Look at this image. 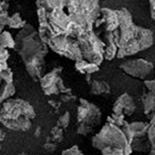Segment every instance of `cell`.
Masks as SVG:
<instances>
[{
    "instance_id": "1",
    "label": "cell",
    "mask_w": 155,
    "mask_h": 155,
    "mask_svg": "<svg viewBox=\"0 0 155 155\" xmlns=\"http://www.w3.org/2000/svg\"><path fill=\"white\" fill-rule=\"evenodd\" d=\"M36 6L46 11L54 35L74 39L83 32L93 30L101 16L99 0H36Z\"/></svg>"
},
{
    "instance_id": "2",
    "label": "cell",
    "mask_w": 155,
    "mask_h": 155,
    "mask_svg": "<svg viewBox=\"0 0 155 155\" xmlns=\"http://www.w3.org/2000/svg\"><path fill=\"white\" fill-rule=\"evenodd\" d=\"M15 50H17L23 62L35 56L45 58L49 52L47 45L44 44L39 38L38 32L28 23H26L23 28L20 29L15 38Z\"/></svg>"
},
{
    "instance_id": "3",
    "label": "cell",
    "mask_w": 155,
    "mask_h": 155,
    "mask_svg": "<svg viewBox=\"0 0 155 155\" xmlns=\"http://www.w3.org/2000/svg\"><path fill=\"white\" fill-rule=\"evenodd\" d=\"M92 146L97 150H101L104 147L120 148L124 151V155H130L132 153L130 145L126 141L120 127L110 123L104 124L98 134H94L92 137Z\"/></svg>"
},
{
    "instance_id": "4",
    "label": "cell",
    "mask_w": 155,
    "mask_h": 155,
    "mask_svg": "<svg viewBox=\"0 0 155 155\" xmlns=\"http://www.w3.org/2000/svg\"><path fill=\"white\" fill-rule=\"evenodd\" d=\"M81 50L82 58L94 64H99L104 61V50L106 44L94 33L93 30L85 31L76 38Z\"/></svg>"
},
{
    "instance_id": "5",
    "label": "cell",
    "mask_w": 155,
    "mask_h": 155,
    "mask_svg": "<svg viewBox=\"0 0 155 155\" xmlns=\"http://www.w3.org/2000/svg\"><path fill=\"white\" fill-rule=\"evenodd\" d=\"M20 117H26L30 120L35 118V111L28 101L21 98H8L1 104L0 119L14 120Z\"/></svg>"
},
{
    "instance_id": "6",
    "label": "cell",
    "mask_w": 155,
    "mask_h": 155,
    "mask_svg": "<svg viewBox=\"0 0 155 155\" xmlns=\"http://www.w3.org/2000/svg\"><path fill=\"white\" fill-rule=\"evenodd\" d=\"M120 68L126 74L140 80H146L152 74L154 65L152 62L143 58L129 59L120 64Z\"/></svg>"
},
{
    "instance_id": "7",
    "label": "cell",
    "mask_w": 155,
    "mask_h": 155,
    "mask_svg": "<svg viewBox=\"0 0 155 155\" xmlns=\"http://www.w3.org/2000/svg\"><path fill=\"white\" fill-rule=\"evenodd\" d=\"M61 71V67H56L53 71L41 77L39 82H41L42 91L46 95H55V94H58L59 92H62V93H69L71 92L69 89H66L62 79L59 77Z\"/></svg>"
},
{
    "instance_id": "8",
    "label": "cell",
    "mask_w": 155,
    "mask_h": 155,
    "mask_svg": "<svg viewBox=\"0 0 155 155\" xmlns=\"http://www.w3.org/2000/svg\"><path fill=\"white\" fill-rule=\"evenodd\" d=\"M136 109L137 106L132 96L129 95L128 93H123L114 102L112 110H113V114H123L126 116H131Z\"/></svg>"
},
{
    "instance_id": "9",
    "label": "cell",
    "mask_w": 155,
    "mask_h": 155,
    "mask_svg": "<svg viewBox=\"0 0 155 155\" xmlns=\"http://www.w3.org/2000/svg\"><path fill=\"white\" fill-rule=\"evenodd\" d=\"M26 71L32 79L37 80L41 79L42 71L45 68V58L41 56L31 57L24 61Z\"/></svg>"
},
{
    "instance_id": "10",
    "label": "cell",
    "mask_w": 155,
    "mask_h": 155,
    "mask_svg": "<svg viewBox=\"0 0 155 155\" xmlns=\"http://www.w3.org/2000/svg\"><path fill=\"white\" fill-rule=\"evenodd\" d=\"M101 15L102 21L101 23L104 25L106 32H114L115 30H117L119 26L117 11L102 7V8H101Z\"/></svg>"
},
{
    "instance_id": "11",
    "label": "cell",
    "mask_w": 155,
    "mask_h": 155,
    "mask_svg": "<svg viewBox=\"0 0 155 155\" xmlns=\"http://www.w3.org/2000/svg\"><path fill=\"white\" fill-rule=\"evenodd\" d=\"M0 123L4 127H6L7 129H11V130L27 131L31 127V120L26 118V117H20V118L14 120L0 119Z\"/></svg>"
},
{
    "instance_id": "12",
    "label": "cell",
    "mask_w": 155,
    "mask_h": 155,
    "mask_svg": "<svg viewBox=\"0 0 155 155\" xmlns=\"http://www.w3.org/2000/svg\"><path fill=\"white\" fill-rule=\"evenodd\" d=\"M74 62H76V63H74L76 69L83 74H90V76H91L94 72L99 71V65L91 63V62H88L84 59L77 60V61H74Z\"/></svg>"
},
{
    "instance_id": "13",
    "label": "cell",
    "mask_w": 155,
    "mask_h": 155,
    "mask_svg": "<svg viewBox=\"0 0 155 155\" xmlns=\"http://www.w3.org/2000/svg\"><path fill=\"white\" fill-rule=\"evenodd\" d=\"M90 92L93 95H104V94H109L111 92V87L109 83L106 81H101V80H93L90 83Z\"/></svg>"
},
{
    "instance_id": "14",
    "label": "cell",
    "mask_w": 155,
    "mask_h": 155,
    "mask_svg": "<svg viewBox=\"0 0 155 155\" xmlns=\"http://www.w3.org/2000/svg\"><path fill=\"white\" fill-rule=\"evenodd\" d=\"M129 145H130L132 151L137 152H149L151 149H154L151 147V144L149 143L148 139L145 137H134Z\"/></svg>"
},
{
    "instance_id": "15",
    "label": "cell",
    "mask_w": 155,
    "mask_h": 155,
    "mask_svg": "<svg viewBox=\"0 0 155 155\" xmlns=\"http://www.w3.org/2000/svg\"><path fill=\"white\" fill-rule=\"evenodd\" d=\"M129 127H130V129H131L134 137H146L147 129H148V127H149V122L134 121V122L129 123Z\"/></svg>"
},
{
    "instance_id": "16",
    "label": "cell",
    "mask_w": 155,
    "mask_h": 155,
    "mask_svg": "<svg viewBox=\"0 0 155 155\" xmlns=\"http://www.w3.org/2000/svg\"><path fill=\"white\" fill-rule=\"evenodd\" d=\"M142 102H143L144 112L146 115L152 114L154 112L155 107V94L154 92H147L142 97Z\"/></svg>"
},
{
    "instance_id": "17",
    "label": "cell",
    "mask_w": 155,
    "mask_h": 155,
    "mask_svg": "<svg viewBox=\"0 0 155 155\" xmlns=\"http://www.w3.org/2000/svg\"><path fill=\"white\" fill-rule=\"evenodd\" d=\"M16 93V87L12 83H4L0 86V107L4 101Z\"/></svg>"
},
{
    "instance_id": "18",
    "label": "cell",
    "mask_w": 155,
    "mask_h": 155,
    "mask_svg": "<svg viewBox=\"0 0 155 155\" xmlns=\"http://www.w3.org/2000/svg\"><path fill=\"white\" fill-rule=\"evenodd\" d=\"M15 37L12 35L11 32L6 30H2L0 32V47L3 49H15Z\"/></svg>"
},
{
    "instance_id": "19",
    "label": "cell",
    "mask_w": 155,
    "mask_h": 155,
    "mask_svg": "<svg viewBox=\"0 0 155 155\" xmlns=\"http://www.w3.org/2000/svg\"><path fill=\"white\" fill-rule=\"evenodd\" d=\"M26 25V21L21 18L20 12H15L12 16L8 17V21H7V27L11 29H17L20 30Z\"/></svg>"
},
{
    "instance_id": "20",
    "label": "cell",
    "mask_w": 155,
    "mask_h": 155,
    "mask_svg": "<svg viewBox=\"0 0 155 155\" xmlns=\"http://www.w3.org/2000/svg\"><path fill=\"white\" fill-rule=\"evenodd\" d=\"M117 51H118V47L114 42H109L106 45L104 50V60L111 61V60L115 59L117 56Z\"/></svg>"
},
{
    "instance_id": "21",
    "label": "cell",
    "mask_w": 155,
    "mask_h": 155,
    "mask_svg": "<svg viewBox=\"0 0 155 155\" xmlns=\"http://www.w3.org/2000/svg\"><path fill=\"white\" fill-rule=\"evenodd\" d=\"M146 137L152 148H155V125H154V113L151 114V121L149 122V127L147 129Z\"/></svg>"
},
{
    "instance_id": "22",
    "label": "cell",
    "mask_w": 155,
    "mask_h": 155,
    "mask_svg": "<svg viewBox=\"0 0 155 155\" xmlns=\"http://www.w3.org/2000/svg\"><path fill=\"white\" fill-rule=\"evenodd\" d=\"M51 141L54 143H60L63 140V129L60 128L59 126H54L51 130Z\"/></svg>"
},
{
    "instance_id": "23",
    "label": "cell",
    "mask_w": 155,
    "mask_h": 155,
    "mask_svg": "<svg viewBox=\"0 0 155 155\" xmlns=\"http://www.w3.org/2000/svg\"><path fill=\"white\" fill-rule=\"evenodd\" d=\"M124 116L123 114H112L111 116L107 118V123L115 125L117 127H121L122 124L124 123Z\"/></svg>"
},
{
    "instance_id": "24",
    "label": "cell",
    "mask_w": 155,
    "mask_h": 155,
    "mask_svg": "<svg viewBox=\"0 0 155 155\" xmlns=\"http://www.w3.org/2000/svg\"><path fill=\"white\" fill-rule=\"evenodd\" d=\"M69 122H71V114L68 112H65L64 114H62L59 117L58 121H57V126H59L60 128H66L69 125Z\"/></svg>"
},
{
    "instance_id": "25",
    "label": "cell",
    "mask_w": 155,
    "mask_h": 155,
    "mask_svg": "<svg viewBox=\"0 0 155 155\" xmlns=\"http://www.w3.org/2000/svg\"><path fill=\"white\" fill-rule=\"evenodd\" d=\"M101 151L102 155H124V151L122 149L113 147H104Z\"/></svg>"
},
{
    "instance_id": "26",
    "label": "cell",
    "mask_w": 155,
    "mask_h": 155,
    "mask_svg": "<svg viewBox=\"0 0 155 155\" xmlns=\"http://www.w3.org/2000/svg\"><path fill=\"white\" fill-rule=\"evenodd\" d=\"M0 78L4 83H12L14 82V74H12V69L9 67L5 71L0 72Z\"/></svg>"
},
{
    "instance_id": "27",
    "label": "cell",
    "mask_w": 155,
    "mask_h": 155,
    "mask_svg": "<svg viewBox=\"0 0 155 155\" xmlns=\"http://www.w3.org/2000/svg\"><path fill=\"white\" fill-rule=\"evenodd\" d=\"M60 155H85V154L79 149V147L78 146H72L67 150L62 151V153Z\"/></svg>"
},
{
    "instance_id": "28",
    "label": "cell",
    "mask_w": 155,
    "mask_h": 155,
    "mask_svg": "<svg viewBox=\"0 0 155 155\" xmlns=\"http://www.w3.org/2000/svg\"><path fill=\"white\" fill-rule=\"evenodd\" d=\"M57 149V145L56 143H54L53 141H51L50 139H48V142L44 145V150L47 153H53V152L56 151Z\"/></svg>"
},
{
    "instance_id": "29",
    "label": "cell",
    "mask_w": 155,
    "mask_h": 155,
    "mask_svg": "<svg viewBox=\"0 0 155 155\" xmlns=\"http://www.w3.org/2000/svg\"><path fill=\"white\" fill-rule=\"evenodd\" d=\"M8 12L7 11H3L0 12V26L4 29V27L7 26V21H8Z\"/></svg>"
},
{
    "instance_id": "30",
    "label": "cell",
    "mask_w": 155,
    "mask_h": 155,
    "mask_svg": "<svg viewBox=\"0 0 155 155\" xmlns=\"http://www.w3.org/2000/svg\"><path fill=\"white\" fill-rule=\"evenodd\" d=\"M144 84L149 92H154L155 90V81L154 80H145Z\"/></svg>"
},
{
    "instance_id": "31",
    "label": "cell",
    "mask_w": 155,
    "mask_h": 155,
    "mask_svg": "<svg viewBox=\"0 0 155 155\" xmlns=\"http://www.w3.org/2000/svg\"><path fill=\"white\" fill-rule=\"evenodd\" d=\"M9 57V53L7 49H3L0 47V60H7Z\"/></svg>"
},
{
    "instance_id": "32",
    "label": "cell",
    "mask_w": 155,
    "mask_h": 155,
    "mask_svg": "<svg viewBox=\"0 0 155 155\" xmlns=\"http://www.w3.org/2000/svg\"><path fill=\"white\" fill-rule=\"evenodd\" d=\"M150 5V15L152 20L155 19V0H148Z\"/></svg>"
},
{
    "instance_id": "33",
    "label": "cell",
    "mask_w": 155,
    "mask_h": 155,
    "mask_svg": "<svg viewBox=\"0 0 155 155\" xmlns=\"http://www.w3.org/2000/svg\"><path fill=\"white\" fill-rule=\"evenodd\" d=\"M8 68V64H7V60H0V72L5 71Z\"/></svg>"
},
{
    "instance_id": "34",
    "label": "cell",
    "mask_w": 155,
    "mask_h": 155,
    "mask_svg": "<svg viewBox=\"0 0 155 155\" xmlns=\"http://www.w3.org/2000/svg\"><path fill=\"white\" fill-rule=\"evenodd\" d=\"M8 9V4L7 2H0V12Z\"/></svg>"
},
{
    "instance_id": "35",
    "label": "cell",
    "mask_w": 155,
    "mask_h": 155,
    "mask_svg": "<svg viewBox=\"0 0 155 155\" xmlns=\"http://www.w3.org/2000/svg\"><path fill=\"white\" fill-rule=\"evenodd\" d=\"M5 137H6V134H5V131L3 130V129L0 127V142H2L4 139H5Z\"/></svg>"
},
{
    "instance_id": "36",
    "label": "cell",
    "mask_w": 155,
    "mask_h": 155,
    "mask_svg": "<svg viewBox=\"0 0 155 155\" xmlns=\"http://www.w3.org/2000/svg\"><path fill=\"white\" fill-rule=\"evenodd\" d=\"M148 155H155V148L154 149H151V150H150V151L148 152Z\"/></svg>"
},
{
    "instance_id": "37",
    "label": "cell",
    "mask_w": 155,
    "mask_h": 155,
    "mask_svg": "<svg viewBox=\"0 0 155 155\" xmlns=\"http://www.w3.org/2000/svg\"><path fill=\"white\" fill-rule=\"evenodd\" d=\"M11 1V0H0V2H8Z\"/></svg>"
},
{
    "instance_id": "38",
    "label": "cell",
    "mask_w": 155,
    "mask_h": 155,
    "mask_svg": "<svg viewBox=\"0 0 155 155\" xmlns=\"http://www.w3.org/2000/svg\"><path fill=\"white\" fill-rule=\"evenodd\" d=\"M2 82H3V81H2V79H1V78H0V86H1V85H2Z\"/></svg>"
},
{
    "instance_id": "39",
    "label": "cell",
    "mask_w": 155,
    "mask_h": 155,
    "mask_svg": "<svg viewBox=\"0 0 155 155\" xmlns=\"http://www.w3.org/2000/svg\"><path fill=\"white\" fill-rule=\"evenodd\" d=\"M19 155H27L26 153H24V152H22V153H20Z\"/></svg>"
},
{
    "instance_id": "40",
    "label": "cell",
    "mask_w": 155,
    "mask_h": 155,
    "mask_svg": "<svg viewBox=\"0 0 155 155\" xmlns=\"http://www.w3.org/2000/svg\"><path fill=\"white\" fill-rule=\"evenodd\" d=\"M2 30H3V28H2V27H1V26H0V32H1V31H2Z\"/></svg>"
},
{
    "instance_id": "41",
    "label": "cell",
    "mask_w": 155,
    "mask_h": 155,
    "mask_svg": "<svg viewBox=\"0 0 155 155\" xmlns=\"http://www.w3.org/2000/svg\"><path fill=\"white\" fill-rule=\"evenodd\" d=\"M0 150H1V144H0Z\"/></svg>"
}]
</instances>
